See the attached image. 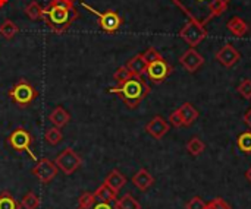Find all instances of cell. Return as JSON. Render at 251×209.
Instances as JSON below:
<instances>
[{"instance_id": "484cf974", "label": "cell", "mask_w": 251, "mask_h": 209, "mask_svg": "<svg viewBox=\"0 0 251 209\" xmlns=\"http://www.w3.org/2000/svg\"><path fill=\"white\" fill-rule=\"evenodd\" d=\"M0 209H21V204L16 202V199L9 192L0 193Z\"/></svg>"}, {"instance_id": "d6a6232c", "label": "cell", "mask_w": 251, "mask_h": 209, "mask_svg": "<svg viewBox=\"0 0 251 209\" xmlns=\"http://www.w3.org/2000/svg\"><path fill=\"white\" fill-rule=\"evenodd\" d=\"M185 209H206V202L201 198L194 196L185 204Z\"/></svg>"}, {"instance_id": "d4e9b609", "label": "cell", "mask_w": 251, "mask_h": 209, "mask_svg": "<svg viewBox=\"0 0 251 209\" xmlns=\"http://www.w3.org/2000/svg\"><path fill=\"white\" fill-rule=\"evenodd\" d=\"M204 148H206V145H204L203 141H201L200 138H197V136L191 138V139L188 141V144H187V151H188L193 157L201 155V152L204 151Z\"/></svg>"}, {"instance_id": "4316f807", "label": "cell", "mask_w": 251, "mask_h": 209, "mask_svg": "<svg viewBox=\"0 0 251 209\" xmlns=\"http://www.w3.org/2000/svg\"><path fill=\"white\" fill-rule=\"evenodd\" d=\"M40 204H41V201H40V198L34 192H28L24 196V199L21 201V207L24 209H38L40 208Z\"/></svg>"}, {"instance_id": "30bf717a", "label": "cell", "mask_w": 251, "mask_h": 209, "mask_svg": "<svg viewBox=\"0 0 251 209\" xmlns=\"http://www.w3.org/2000/svg\"><path fill=\"white\" fill-rule=\"evenodd\" d=\"M147 76L151 82L154 84H162L171 73H172V66L165 60V59H159L156 62L149 63L147 66Z\"/></svg>"}, {"instance_id": "6da1fadb", "label": "cell", "mask_w": 251, "mask_h": 209, "mask_svg": "<svg viewBox=\"0 0 251 209\" xmlns=\"http://www.w3.org/2000/svg\"><path fill=\"white\" fill-rule=\"evenodd\" d=\"M79 13L75 9L74 3L65 0H50L44 7L43 22L56 34H63L76 19Z\"/></svg>"}, {"instance_id": "e0dca14e", "label": "cell", "mask_w": 251, "mask_h": 209, "mask_svg": "<svg viewBox=\"0 0 251 209\" xmlns=\"http://www.w3.org/2000/svg\"><path fill=\"white\" fill-rule=\"evenodd\" d=\"M147 66H149V63L146 62V59L143 57V54H135L126 63V67L129 69V72L132 73V76H143L147 72Z\"/></svg>"}, {"instance_id": "8992f818", "label": "cell", "mask_w": 251, "mask_h": 209, "mask_svg": "<svg viewBox=\"0 0 251 209\" xmlns=\"http://www.w3.org/2000/svg\"><path fill=\"white\" fill-rule=\"evenodd\" d=\"M32 144H34V139H32L31 133L28 130H25L24 127H16L7 136V145L12 149L18 151V152H26L31 160L37 161V155L32 151Z\"/></svg>"}, {"instance_id": "4dcf8cb0", "label": "cell", "mask_w": 251, "mask_h": 209, "mask_svg": "<svg viewBox=\"0 0 251 209\" xmlns=\"http://www.w3.org/2000/svg\"><path fill=\"white\" fill-rule=\"evenodd\" d=\"M237 91L243 98L251 100V79H243L241 84L238 85Z\"/></svg>"}, {"instance_id": "f35d334b", "label": "cell", "mask_w": 251, "mask_h": 209, "mask_svg": "<svg viewBox=\"0 0 251 209\" xmlns=\"http://www.w3.org/2000/svg\"><path fill=\"white\" fill-rule=\"evenodd\" d=\"M246 177H247V180L251 183V167L247 170V173H246Z\"/></svg>"}, {"instance_id": "f546056e", "label": "cell", "mask_w": 251, "mask_h": 209, "mask_svg": "<svg viewBox=\"0 0 251 209\" xmlns=\"http://www.w3.org/2000/svg\"><path fill=\"white\" fill-rule=\"evenodd\" d=\"M238 148L244 154H251V132H244L238 138Z\"/></svg>"}, {"instance_id": "f1b7e54d", "label": "cell", "mask_w": 251, "mask_h": 209, "mask_svg": "<svg viewBox=\"0 0 251 209\" xmlns=\"http://www.w3.org/2000/svg\"><path fill=\"white\" fill-rule=\"evenodd\" d=\"M129 78H132V73L129 72V69H128L126 66H121V67H118V69H116V72L113 73V79H115V82H116L118 85H121V84L126 82Z\"/></svg>"}, {"instance_id": "4fadbf2b", "label": "cell", "mask_w": 251, "mask_h": 209, "mask_svg": "<svg viewBox=\"0 0 251 209\" xmlns=\"http://www.w3.org/2000/svg\"><path fill=\"white\" fill-rule=\"evenodd\" d=\"M146 132L153 136L154 139H162L168 132H169V125L162 116H154L147 125H146Z\"/></svg>"}, {"instance_id": "ac0fdd59", "label": "cell", "mask_w": 251, "mask_h": 209, "mask_svg": "<svg viewBox=\"0 0 251 209\" xmlns=\"http://www.w3.org/2000/svg\"><path fill=\"white\" fill-rule=\"evenodd\" d=\"M178 113H179L181 117H182L184 126H190V125H193V123L199 119V110H197L191 103H184V104L178 108Z\"/></svg>"}, {"instance_id": "e575fe53", "label": "cell", "mask_w": 251, "mask_h": 209, "mask_svg": "<svg viewBox=\"0 0 251 209\" xmlns=\"http://www.w3.org/2000/svg\"><path fill=\"white\" fill-rule=\"evenodd\" d=\"M169 122H171V125H172V126H175V127H181V126H184L182 117H181V114L178 113V110H175V111L171 114Z\"/></svg>"}, {"instance_id": "7a4b0ae2", "label": "cell", "mask_w": 251, "mask_h": 209, "mask_svg": "<svg viewBox=\"0 0 251 209\" xmlns=\"http://www.w3.org/2000/svg\"><path fill=\"white\" fill-rule=\"evenodd\" d=\"M191 21L204 26L210 19L225 12L231 0H172Z\"/></svg>"}, {"instance_id": "9a60e30c", "label": "cell", "mask_w": 251, "mask_h": 209, "mask_svg": "<svg viewBox=\"0 0 251 209\" xmlns=\"http://www.w3.org/2000/svg\"><path fill=\"white\" fill-rule=\"evenodd\" d=\"M49 120L54 125V127H65L69 122H71V114L62 107V105H57L51 110V113L49 114Z\"/></svg>"}, {"instance_id": "d6986e66", "label": "cell", "mask_w": 251, "mask_h": 209, "mask_svg": "<svg viewBox=\"0 0 251 209\" xmlns=\"http://www.w3.org/2000/svg\"><path fill=\"white\" fill-rule=\"evenodd\" d=\"M228 29L229 32H232L235 37H244L249 32V25L244 19H241L240 16H234L228 21Z\"/></svg>"}, {"instance_id": "836d02e7", "label": "cell", "mask_w": 251, "mask_h": 209, "mask_svg": "<svg viewBox=\"0 0 251 209\" xmlns=\"http://www.w3.org/2000/svg\"><path fill=\"white\" fill-rule=\"evenodd\" d=\"M206 209H231V207L222 198H216L212 202L206 204Z\"/></svg>"}, {"instance_id": "44dd1931", "label": "cell", "mask_w": 251, "mask_h": 209, "mask_svg": "<svg viewBox=\"0 0 251 209\" xmlns=\"http://www.w3.org/2000/svg\"><path fill=\"white\" fill-rule=\"evenodd\" d=\"M115 209H141V205L131 193H126L115 201Z\"/></svg>"}, {"instance_id": "2e32d148", "label": "cell", "mask_w": 251, "mask_h": 209, "mask_svg": "<svg viewBox=\"0 0 251 209\" xmlns=\"http://www.w3.org/2000/svg\"><path fill=\"white\" fill-rule=\"evenodd\" d=\"M104 185L106 186H109L115 193H118L125 185H126V177L119 171V170H112L107 176H106V179H104Z\"/></svg>"}, {"instance_id": "52a82bcc", "label": "cell", "mask_w": 251, "mask_h": 209, "mask_svg": "<svg viewBox=\"0 0 251 209\" xmlns=\"http://www.w3.org/2000/svg\"><path fill=\"white\" fill-rule=\"evenodd\" d=\"M54 164H56V167H57L60 171H63L66 176H71V174H74V173L81 167L82 160H81V157H79L72 148H66V149H63V151L56 157Z\"/></svg>"}, {"instance_id": "7c38bea8", "label": "cell", "mask_w": 251, "mask_h": 209, "mask_svg": "<svg viewBox=\"0 0 251 209\" xmlns=\"http://www.w3.org/2000/svg\"><path fill=\"white\" fill-rule=\"evenodd\" d=\"M240 59H241V56H240L238 50H237L234 45H231V44L224 45V47L216 53V60H218L219 63H222L224 66H226V67H232L234 64L238 63Z\"/></svg>"}, {"instance_id": "5b68a950", "label": "cell", "mask_w": 251, "mask_h": 209, "mask_svg": "<svg viewBox=\"0 0 251 209\" xmlns=\"http://www.w3.org/2000/svg\"><path fill=\"white\" fill-rule=\"evenodd\" d=\"M9 97L19 108H25L34 103V100L38 97V92L28 81L21 79L10 88Z\"/></svg>"}, {"instance_id": "ab89813d", "label": "cell", "mask_w": 251, "mask_h": 209, "mask_svg": "<svg viewBox=\"0 0 251 209\" xmlns=\"http://www.w3.org/2000/svg\"><path fill=\"white\" fill-rule=\"evenodd\" d=\"M65 1H69V3H74L75 0H65Z\"/></svg>"}, {"instance_id": "8d00e7d4", "label": "cell", "mask_w": 251, "mask_h": 209, "mask_svg": "<svg viewBox=\"0 0 251 209\" xmlns=\"http://www.w3.org/2000/svg\"><path fill=\"white\" fill-rule=\"evenodd\" d=\"M243 119H244V123H246L249 127H251V108L246 111V114H244V117H243Z\"/></svg>"}, {"instance_id": "7402d4cb", "label": "cell", "mask_w": 251, "mask_h": 209, "mask_svg": "<svg viewBox=\"0 0 251 209\" xmlns=\"http://www.w3.org/2000/svg\"><path fill=\"white\" fill-rule=\"evenodd\" d=\"M19 32V26L10 21V19H4L3 23L0 25V35L6 40H12L13 37H16Z\"/></svg>"}, {"instance_id": "d590c367", "label": "cell", "mask_w": 251, "mask_h": 209, "mask_svg": "<svg viewBox=\"0 0 251 209\" xmlns=\"http://www.w3.org/2000/svg\"><path fill=\"white\" fill-rule=\"evenodd\" d=\"M90 209H113L110 207V204H106V202H100V201H97L96 199V202H94V205L91 207Z\"/></svg>"}, {"instance_id": "74e56055", "label": "cell", "mask_w": 251, "mask_h": 209, "mask_svg": "<svg viewBox=\"0 0 251 209\" xmlns=\"http://www.w3.org/2000/svg\"><path fill=\"white\" fill-rule=\"evenodd\" d=\"M7 3H9V0H0V10H1Z\"/></svg>"}, {"instance_id": "8fae6325", "label": "cell", "mask_w": 251, "mask_h": 209, "mask_svg": "<svg viewBox=\"0 0 251 209\" xmlns=\"http://www.w3.org/2000/svg\"><path fill=\"white\" fill-rule=\"evenodd\" d=\"M179 63L184 66V69L190 73H194L196 70H199L203 63H204V59L201 57V54L196 50V48H188L179 59Z\"/></svg>"}, {"instance_id": "5bb4252c", "label": "cell", "mask_w": 251, "mask_h": 209, "mask_svg": "<svg viewBox=\"0 0 251 209\" xmlns=\"http://www.w3.org/2000/svg\"><path fill=\"white\" fill-rule=\"evenodd\" d=\"M132 183H134V186H135L138 190L146 192V190H149V189L154 185V177H153L146 168H141V170H138V171L134 174Z\"/></svg>"}, {"instance_id": "ba28073f", "label": "cell", "mask_w": 251, "mask_h": 209, "mask_svg": "<svg viewBox=\"0 0 251 209\" xmlns=\"http://www.w3.org/2000/svg\"><path fill=\"white\" fill-rule=\"evenodd\" d=\"M57 170L59 168L56 167L54 161H51L49 158H40V160H37V164L31 170V173L35 176V179L41 185H49L57 176Z\"/></svg>"}, {"instance_id": "3957f363", "label": "cell", "mask_w": 251, "mask_h": 209, "mask_svg": "<svg viewBox=\"0 0 251 209\" xmlns=\"http://www.w3.org/2000/svg\"><path fill=\"white\" fill-rule=\"evenodd\" d=\"M109 92L116 94L128 108L134 110L140 105V103L150 94V86L141 76H132L126 82L110 88Z\"/></svg>"}, {"instance_id": "9c48e42d", "label": "cell", "mask_w": 251, "mask_h": 209, "mask_svg": "<svg viewBox=\"0 0 251 209\" xmlns=\"http://www.w3.org/2000/svg\"><path fill=\"white\" fill-rule=\"evenodd\" d=\"M179 35H181V38H182L184 41H187V42L194 48L196 45H199V44L206 38L207 31H206V28H204L203 25H200V23H197V22H194V21H190V22L181 29Z\"/></svg>"}, {"instance_id": "83f0119b", "label": "cell", "mask_w": 251, "mask_h": 209, "mask_svg": "<svg viewBox=\"0 0 251 209\" xmlns=\"http://www.w3.org/2000/svg\"><path fill=\"white\" fill-rule=\"evenodd\" d=\"M96 202V196L91 192H84L78 199V209H90Z\"/></svg>"}, {"instance_id": "ffe728a7", "label": "cell", "mask_w": 251, "mask_h": 209, "mask_svg": "<svg viewBox=\"0 0 251 209\" xmlns=\"http://www.w3.org/2000/svg\"><path fill=\"white\" fill-rule=\"evenodd\" d=\"M94 196H96L97 201L106 202V204H112V202H115V201L118 199V193H115V192H113L109 186H106L104 183H103L100 188H97V190L94 192Z\"/></svg>"}, {"instance_id": "603a6c76", "label": "cell", "mask_w": 251, "mask_h": 209, "mask_svg": "<svg viewBox=\"0 0 251 209\" xmlns=\"http://www.w3.org/2000/svg\"><path fill=\"white\" fill-rule=\"evenodd\" d=\"M43 12H44V7H43L38 1H35V0L29 1V3L25 6V13H26V16H28L31 21H38V19H41V18H43Z\"/></svg>"}, {"instance_id": "cb8c5ba5", "label": "cell", "mask_w": 251, "mask_h": 209, "mask_svg": "<svg viewBox=\"0 0 251 209\" xmlns=\"http://www.w3.org/2000/svg\"><path fill=\"white\" fill-rule=\"evenodd\" d=\"M44 139H46V142H47L49 145L56 146V145H59V144L62 142L63 135H62V132H60V129H59V127H50V129H47V130H46V133H44Z\"/></svg>"}, {"instance_id": "277c9868", "label": "cell", "mask_w": 251, "mask_h": 209, "mask_svg": "<svg viewBox=\"0 0 251 209\" xmlns=\"http://www.w3.org/2000/svg\"><path fill=\"white\" fill-rule=\"evenodd\" d=\"M81 6L84 9H87L90 13H93L94 16H97L100 28L104 32H107V34H115L121 28V25L124 23V18L116 10H113V9H107L106 12H99L97 9H94L93 6L87 4L82 0H81Z\"/></svg>"}, {"instance_id": "1f68e13d", "label": "cell", "mask_w": 251, "mask_h": 209, "mask_svg": "<svg viewBox=\"0 0 251 209\" xmlns=\"http://www.w3.org/2000/svg\"><path fill=\"white\" fill-rule=\"evenodd\" d=\"M143 57L146 59V62H147V63H151V62H156V60H159V59H163V57H162V54H160L154 47L147 48V50L143 53Z\"/></svg>"}]
</instances>
